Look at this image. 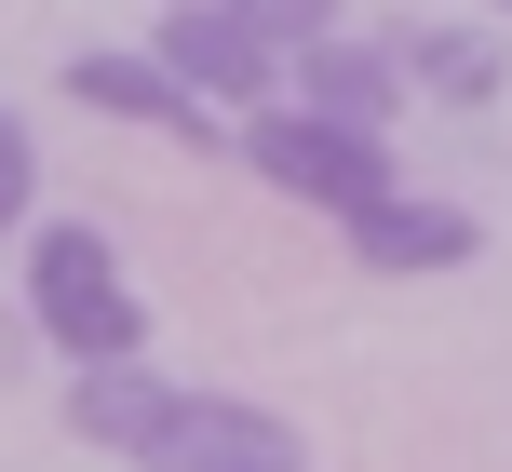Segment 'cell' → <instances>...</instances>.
I'll list each match as a JSON object with an SVG mask.
<instances>
[{
  "label": "cell",
  "instance_id": "cell-6",
  "mask_svg": "<svg viewBox=\"0 0 512 472\" xmlns=\"http://www.w3.org/2000/svg\"><path fill=\"white\" fill-rule=\"evenodd\" d=\"M68 95L95 108V122H149V135H189V149H230V122L162 68V41H95V54H68Z\"/></svg>",
  "mask_w": 512,
  "mask_h": 472
},
{
  "label": "cell",
  "instance_id": "cell-11",
  "mask_svg": "<svg viewBox=\"0 0 512 472\" xmlns=\"http://www.w3.org/2000/svg\"><path fill=\"white\" fill-rule=\"evenodd\" d=\"M230 14H256L270 41H324V27H337V0H230Z\"/></svg>",
  "mask_w": 512,
  "mask_h": 472
},
{
  "label": "cell",
  "instance_id": "cell-8",
  "mask_svg": "<svg viewBox=\"0 0 512 472\" xmlns=\"http://www.w3.org/2000/svg\"><path fill=\"white\" fill-rule=\"evenodd\" d=\"M176 405H189V392L149 365V351H122V365H68V432H81L95 459H149L162 432H176Z\"/></svg>",
  "mask_w": 512,
  "mask_h": 472
},
{
  "label": "cell",
  "instance_id": "cell-1",
  "mask_svg": "<svg viewBox=\"0 0 512 472\" xmlns=\"http://www.w3.org/2000/svg\"><path fill=\"white\" fill-rule=\"evenodd\" d=\"M27 324H41L68 365H122V351H149V297H135L122 243L81 230V216H41V230H27Z\"/></svg>",
  "mask_w": 512,
  "mask_h": 472
},
{
  "label": "cell",
  "instance_id": "cell-2",
  "mask_svg": "<svg viewBox=\"0 0 512 472\" xmlns=\"http://www.w3.org/2000/svg\"><path fill=\"white\" fill-rule=\"evenodd\" d=\"M230 149L283 189V203H324V216H351V203H378V189H391V135H351V122H324V108H297V95L243 108Z\"/></svg>",
  "mask_w": 512,
  "mask_h": 472
},
{
  "label": "cell",
  "instance_id": "cell-4",
  "mask_svg": "<svg viewBox=\"0 0 512 472\" xmlns=\"http://www.w3.org/2000/svg\"><path fill=\"white\" fill-rule=\"evenodd\" d=\"M135 472H310V446H297V419L256 405V392H189L176 432H162Z\"/></svg>",
  "mask_w": 512,
  "mask_h": 472
},
{
  "label": "cell",
  "instance_id": "cell-5",
  "mask_svg": "<svg viewBox=\"0 0 512 472\" xmlns=\"http://www.w3.org/2000/svg\"><path fill=\"white\" fill-rule=\"evenodd\" d=\"M162 68H176L189 95H243V108H270L283 68H297V41H270V27L230 14V0H176V14H162Z\"/></svg>",
  "mask_w": 512,
  "mask_h": 472
},
{
  "label": "cell",
  "instance_id": "cell-12",
  "mask_svg": "<svg viewBox=\"0 0 512 472\" xmlns=\"http://www.w3.org/2000/svg\"><path fill=\"white\" fill-rule=\"evenodd\" d=\"M486 14H499V27H512V0H486Z\"/></svg>",
  "mask_w": 512,
  "mask_h": 472
},
{
  "label": "cell",
  "instance_id": "cell-10",
  "mask_svg": "<svg viewBox=\"0 0 512 472\" xmlns=\"http://www.w3.org/2000/svg\"><path fill=\"white\" fill-rule=\"evenodd\" d=\"M27 203H41V149H27V122L0 108V243H27Z\"/></svg>",
  "mask_w": 512,
  "mask_h": 472
},
{
  "label": "cell",
  "instance_id": "cell-9",
  "mask_svg": "<svg viewBox=\"0 0 512 472\" xmlns=\"http://www.w3.org/2000/svg\"><path fill=\"white\" fill-rule=\"evenodd\" d=\"M391 54H405V81H418L432 108H499V95H512V41H499V27H472V14L405 27Z\"/></svg>",
  "mask_w": 512,
  "mask_h": 472
},
{
  "label": "cell",
  "instance_id": "cell-7",
  "mask_svg": "<svg viewBox=\"0 0 512 472\" xmlns=\"http://www.w3.org/2000/svg\"><path fill=\"white\" fill-rule=\"evenodd\" d=\"M283 95H297V108H324V122H351V135H391L418 81H405V54H391V41H351V27H324V41H297Z\"/></svg>",
  "mask_w": 512,
  "mask_h": 472
},
{
  "label": "cell",
  "instance_id": "cell-3",
  "mask_svg": "<svg viewBox=\"0 0 512 472\" xmlns=\"http://www.w3.org/2000/svg\"><path fill=\"white\" fill-rule=\"evenodd\" d=\"M337 243H351V270H378V284H432V270H472V203H432V189H405L391 176L378 203H351L337 216Z\"/></svg>",
  "mask_w": 512,
  "mask_h": 472
}]
</instances>
